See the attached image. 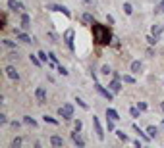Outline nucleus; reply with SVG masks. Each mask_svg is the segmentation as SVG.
Listing matches in <instances>:
<instances>
[{
    "label": "nucleus",
    "instance_id": "nucleus-16",
    "mask_svg": "<svg viewBox=\"0 0 164 148\" xmlns=\"http://www.w3.org/2000/svg\"><path fill=\"white\" fill-rule=\"evenodd\" d=\"M151 33H152V35H155V37H158V35H160V33H162V25H158V23H155V25H152V27H151Z\"/></svg>",
    "mask_w": 164,
    "mask_h": 148
},
{
    "label": "nucleus",
    "instance_id": "nucleus-21",
    "mask_svg": "<svg viewBox=\"0 0 164 148\" xmlns=\"http://www.w3.org/2000/svg\"><path fill=\"white\" fill-rule=\"evenodd\" d=\"M155 14H164V0H162V2H158V6L155 8Z\"/></svg>",
    "mask_w": 164,
    "mask_h": 148
},
{
    "label": "nucleus",
    "instance_id": "nucleus-32",
    "mask_svg": "<svg viewBox=\"0 0 164 148\" xmlns=\"http://www.w3.org/2000/svg\"><path fill=\"white\" fill-rule=\"evenodd\" d=\"M129 114L133 115V117H139V108H131V110H129Z\"/></svg>",
    "mask_w": 164,
    "mask_h": 148
},
{
    "label": "nucleus",
    "instance_id": "nucleus-4",
    "mask_svg": "<svg viewBox=\"0 0 164 148\" xmlns=\"http://www.w3.org/2000/svg\"><path fill=\"white\" fill-rule=\"evenodd\" d=\"M35 98H37V104H45V100H46V88L45 87H39L35 91Z\"/></svg>",
    "mask_w": 164,
    "mask_h": 148
},
{
    "label": "nucleus",
    "instance_id": "nucleus-15",
    "mask_svg": "<svg viewBox=\"0 0 164 148\" xmlns=\"http://www.w3.org/2000/svg\"><path fill=\"white\" fill-rule=\"evenodd\" d=\"M29 27H31V19L27 14H23L22 15V29H29Z\"/></svg>",
    "mask_w": 164,
    "mask_h": 148
},
{
    "label": "nucleus",
    "instance_id": "nucleus-5",
    "mask_svg": "<svg viewBox=\"0 0 164 148\" xmlns=\"http://www.w3.org/2000/svg\"><path fill=\"white\" fill-rule=\"evenodd\" d=\"M93 127H95V133H97V137L102 140V139H104V133H102V127H100V121H99L97 115H93Z\"/></svg>",
    "mask_w": 164,
    "mask_h": 148
},
{
    "label": "nucleus",
    "instance_id": "nucleus-13",
    "mask_svg": "<svg viewBox=\"0 0 164 148\" xmlns=\"http://www.w3.org/2000/svg\"><path fill=\"white\" fill-rule=\"evenodd\" d=\"M108 87H110V91H112L114 94H118V92L122 91V85H120V81H118V79H116V81H112V83L108 85Z\"/></svg>",
    "mask_w": 164,
    "mask_h": 148
},
{
    "label": "nucleus",
    "instance_id": "nucleus-29",
    "mask_svg": "<svg viewBox=\"0 0 164 148\" xmlns=\"http://www.w3.org/2000/svg\"><path fill=\"white\" fill-rule=\"evenodd\" d=\"M147 40H149V44H156V37L152 35V33H151L149 37H147Z\"/></svg>",
    "mask_w": 164,
    "mask_h": 148
},
{
    "label": "nucleus",
    "instance_id": "nucleus-30",
    "mask_svg": "<svg viewBox=\"0 0 164 148\" xmlns=\"http://www.w3.org/2000/svg\"><path fill=\"white\" fill-rule=\"evenodd\" d=\"M122 79H124V83H135V79L131 77V75H124Z\"/></svg>",
    "mask_w": 164,
    "mask_h": 148
},
{
    "label": "nucleus",
    "instance_id": "nucleus-24",
    "mask_svg": "<svg viewBox=\"0 0 164 148\" xmlns=\"http://www.w3.org/2000/svg\"><path fill=\"white\" fill-rule=\"evenodd\" d=\"M37 56H39V54H37ZM37 56H33V54H31L29 58H31V62H33V63H35V66H37V67H39V66H41V62H43V60H39V58H37Z\"/></svg>",
    "mask_w": 164,
    "mask_h": 148
},
{
    "label": "nucleus",
    "instance_id": "nucleus-7",
    "mask_svg": "<svg viewBox=\"0 0 164 148\" xmlns=\"http://www.w3.org/2000/svg\"><path fill=\"white\" fill-rule=\"evenodd\" d=\"M8 8L14 10V12H23L25 10V6L22 2H18V0H8Z\"/></svg>",
    "mask_w": 164,
    "mask_h": 148
},
{
    "label": "nucleus",
    "instance_id": "nucleus-23",
    "mask_svg": "<svg viewBox=\"0 0 164 148\" xmlns=\"http://www.w3.org/2000/svg\"><path fill=\"white\" fill-rule=\"evenodd\" d=\"M2 42H4V46H8V48H15V42H14V40H8V39H4Z\"/></svg>",
    "mask_w": 164,
    "mask_h": 148
},
{
    "label": "nucleus",
    "instance_id": "nucleus-10",
    "mask_svg": "<svg viewBox=\"0 0 164 148\" xmlns=\"http://www.w3.org/2000/svg\"><path fill=\"white\" fill-rule=\"evenodd\" d=\"M6 75L12 79V81H18V79H19V73L15 71V67H14V66H8V67H6Z\"/></svg>",
    "mask_w": 164,
    "mask_h": 148
},
{
    "label": "nucleus",
    "instance_id": "nucleus-8",
    "mask_svg": "<svg viewBox=\"0 0 164 148\" xmlns=\"http://www.w3.org/2000/svg\"><path fill=\"white\" fill-rule=\"evenodd\" d=\"M49 10H52V12H62V14H64L66 15V18H70V10H68L66 6H58V4H50V6H49Z\"/></svg>",
    "mask_w": 164,
    "mask_h": 148
},
{
    "label": "nucleus",
    "instance_id": "nucleus-11",
    "mask_svg": "<svg viewBox=\"0 0 164 148\" xmlns=\"http://www.w3.org/2000/svg\"><path fill=\"white\" fill-rule=\"evenodd\" d=\"M50 144H52V146H64V139H62V137H58V135H52V137H50Z\"/></svg>",
    "mask_w": 164,
    "mask_h": 148
},
{
    "label": "nucleus",
    "instance_id": "nucleus-22",
    "mask_svg": "<svg viewBox=\"0 0 164 148\" xmlns=\"http://www.w3.org/2000/svg\"><path fill=\"white\" fill-rule=\"evenodd\" d=\"M114 123H116V121H114V119H110V117H106V127H108V131H114Z\"/></svg>",
    "mask_w": 164,
    "mask_h": 148
},
{
    "label": "nucleus",
    "instance_id": "nucleus-2",
    "mask_svg": "<svg viewBox=\"0 0 164 148\" xmlns=\"http://www.w3.org/2000/svg\"><path fill=\"white\" fill-rule=\"evenodd\" d=\"M58 114H60V117H62V119H72V117H73V106H72V104H64V106H60Z\"/></svg>",
    "mask_w": 164,
    "mask_h": 148
},
{
    "label": "nucleus",
    "instance_id": "nucleus-6",
    "mask_svg": "<svg viewBox=\"0 0 164 148\" xmlns=\"http://www.w3.org/2000/svg\"><path fill=\"white\" fill-rule=\"evenodd\" d=\"M95 88H97V91H99L100 94H102V96H104V98H106V100H112V98H114V92H112V91H106V88H104V87H102V85H99V83H95Z\"/></svg>",
    "mask_w": 164,
    "mask_h": 148
},
{
    "label": "nucleus",
    "instance_id": "nucleus-14",
    "mask_svg": "<svg viewBox=\"0 0 164 148\" xmlns=\"http://www.w3.org/2000/svg\"><path fill=\"white\" fill-rule=\"evenodd\" d=\"M106 117L114 119V121H120V115H118V112H116V110H112V108H108V110H106Z\"/></svg>",
    "mask_w": 164,
    "mask_h": 148
},
{
    "label": "nucleus",
    "instance_id": "nucleus-44",
    "mask_svg": "<svg viewBox=\"0 0 164 148\" xmlns=\"http://www.w3.org/2000/svg\"><path fill=\"white\" fill-rule=\"evenodd\" d=\"M162 127H164V121H162Z\"/></svg>",
    "mask_w": 164,
    "mask_h": 148
},
{
    "label": "nucleus",
    "instance_id": "nucleus-17",
    "mask_svg": "<svg viewBox=\"0 0 164 148\" xmlns=\"http://www.w3.org/2000/svg\"><path fill=\"white\" fill-rule=\"evenodd\" d=\"M141 62H133V63H131V73H139L141 71Z\"/></svg>",
    "mask_w": 164,
    "mask_h": 148
},
{
    "label": "nucleus",
    "instance_id": "nucleus-28",
    "mask_svg": "<svg viewBox=\"0 0 164 148\" xmlns=\"http://www.w3.org/2000/svg\"><path fill=\"white\" fill-rule=\"evenodd\" d=\"M49 60H50L52 63H58V58H56V54H54V52H49Z\"/></svg>",
    "mask_w": 164,
    "mask_h": 148
},
{
    "label": "nucleus",
    "instance_id": "nucleus-43",
    "mask_svg": "<svg viewBox=\"0 0 164 148\" xmlns=\"http://www.w3.org/2000/svg\"><path fill=\"white\" fill-rule=\"evenodd\" d=\"M83 2H87V4H89V2H91V0H83Z\"/></svg>",
    "mask_w": 164,
    "mask_h": 148
},
{
    "label": "nucleus",
    "instance_id": "nucleus-25",
    "mask_svg": "<svg viewBox=\"0 0 164 148\" xmlns=\"http://www.w3.org/2000/svg\"><path fill=\"white\" fill-rule=\"evenodd\" d=\"M22 142H23V140L18 137V139H14V140H12V146H14V148H19V146H22Z\"/></svg>",
    "mask_w": 164,
    "mask_h": 148
},
{
    "label": "nucleus",
    "instance_id": "nucleus-19",
    "mask_svg": "<svg viewBox=\"0 0 164 148\" xmlns=\"http://www.w3.org/2000/svg\"><path fill=\"white\" fill-rule=\"evenodd\" d=\"M23 123H27V125H31V127H35V125H37V121H35L33 117H29V115H25V117H23Z\"/></svg>",
    "mask_w": 164,
    "mask_h": 148
},
{
    "label": "nucleus",
    "instance_id": "nucleus-20",
    "mask_svg": "<svg viewBox=\"0 0 164 148\" xmlns=\"http://www.w3.org/2000/svg\"><path fill=\"white\" fill-rule=\"evenodd\" d=\"M124 12H126V15H131V14H133V8H131V4H128V2L124 4Z\"/></svg>",
    "mask_w": 164,
    "mask_h": 148
},
{
    "label": "nucleus",
    "instance_id": "nucleus-39",
    "mask_svg": "<svg viewBox=\"0 0 164 148\" xmlns=\"http://www.w3.org/2000/svg\"><path fill=\"white\" fill-rule=\"evenodd\" d=\"M102 73H104V75H108V73H110V67H108V66H102Z\"/></svg>",
    "mask_w": 164,
    "mask_h": 148
},
{
    "label": "nucleus",
    "instance_id": "nucleus-18",
    "mask_svg": "<svg viewBox=\"0 0 164 148\" xmlns=\"http://www.w3.org/2000/svg\"><path fill=\"white\" fill-rule=\"evenodd\" d=\"M147 133H149V137H151V139H155V137H156V133H158V129H156L155 125H151L149 129H147Z\"/></svg>",
    "mask_w": 164,
    "mask_h": 148
},
{
    "label": "nucleus",
    "instance_id": "nucleus-1",
    "mask_svg": "<svg viewBox=\"0 0 164 148\" xmlns=\"http://www.w3.org/2000/svg\"><path fill=\"white\" fill-rule=\"evenodd\" d=\"M93 35H95V40L99 44H108L110 42V31L99 23H93Z\"/></svg>",
    "mask_w": 164,
    "mask_h": 148
},
{
    "label": "nucleus",
    "instance_id": "nucleus-34",
    "mask_svg": "<svg viewBox=\"0 0 164 148\" xmlns=\"http://www.w3.org/2000/svg\"><path fill=\"white\" fill-rule=\"evenodd\" d=\"M0 123H8V117H6V115H4V114H0Z\"/></svg>",
    "mask_w": 164,
    "mask_h": 148
},
{
    "label": "nucleus",
    "instance_id": "nucleus-41",
    "mask_svg": "<svg viewBox=\"0 0 164 148\" xmlns=\"http://www.w3.org/2000/svg\"><path fill=\"white\" fill-rule=\"evenodd\" d=\"M39 58H41L43 62H46V54H45V52H39Z\"/></svg>",
    "mask_w": 164,
    "mask_h": 148
},
{
    "label": "nucleus",
    "instance_id": "nucleus-3",
    "mask_svg": "<svg viewBox=\"0 0 164 148\" xmlns=\"http://www.w3.org/2000/svg\"><path fill=\"white\" fill-rule=\"evenodd\" d=\"M73 35H75V33H73V29H68L64 33V42L68 44V48H70L72 52L75 50V46H73Z\"/></svg>",
    "mask_w": 164,
    "mask_h": 148
},
{
    "label": "nucleus",
    "instance_id": "nucleus-31",
    "mask_svg": "<svg viewBox=\"0 0 164 148\" xmlns=\"http://www.w3.org/2000/svg\"><path fill=\"white\" fill-rule=\"evenodd\" d=\"M118 133V139H122V140H128V135L124 133V131H116Z\"/></svg>",
    "mask_w": 164,
    "mask_h": 148
},
{
    "label": "nucleus",
    "instance_id": "nucleus-38",
    "mask_svg": "<svg viewBox=\"0 0 164 148\" xmlns=\"http://www.w3.org/2000/svg\"><path fill=\"white\" fill-rule=\"evenodd\" d=\"M0 27H2V29L6 27V15H2V21H0Z\"/></svg>",
    "mask_w": 164,
    "mask_h": 148
},
{
    "label": "nucleus",
    "instance_id": "nucleus-37",
    "mask_svg": "<svg viewBox=\"0 0 164 148\" xmlns=\"http://www.w3.org/2000/svg\"><path fill=\"white\" fill-rule=\"evenodd\" d=\"M137 108L143 112V110H147V104H145V102H139V104H137Z\"/></svg>",
    "mask_w": 164,
    "mask_h": 148
},
{
    "label": "nucleus",
    "instance_id": "nucleus-42",
    "mask_svg": "<svg viewBox=\"0 0 164 148\" xmlns=\"http://www.w3.org/2000/svg\"><path fill=\"white\" fill-rule=\"evenodd\" d=\"M160 108H162V112H164V102H162V104H160Z\"/></svg>",
    "mask_w": 164,
    "mask_h": 148
},
{
    "label": "nucleus",
    "instance_id": "nucleus-40",
    "mask_svg": "<svg viewBox=\"0 0 164 148\" xmlns=\"http://www.w3.org/2000/svg\"><path fill=\"white\" fill-rule=\"evenodd\" d=\"M81 127H83L81 121H75V129H77V131H81Z\"/></svg>",
    "mask_w": 164,
    "mask_h": 148
},
{
    "label": "nucleus",
    "instance_id": "nucleus-33",
    "mask_svg": "<svg viewBox=\"0 0 164 148\" xmlns=\"http://www.w3.org/2000/svg\"><path fill=\"white\" fill-rule=\"evenodd\" d=\"M75 102H77L79 106H81V108H83V110H87V104H85V102H83V100H81V98H77V100H75Z\"/></svg>",
    "mask_w": 164,
    "mask_h": 148
},
{
    "label": "nucleus",
    "instance_id": "nucleus-36",
    "mask_svg": "<svg viewBox=\"0 0 164 148\" xmlns=\"http://www.w3.org/2000/svg\"><path fill=\"white\" fill-rule=\"evenodd\" d=\"M58 71H60L62 75H68V69H66V67H62V66H58Z\"/></svg>",
    "mask_w": 164,
    "mask_h": 148
},
{
    "label": "nucleus",
    "instance_id": "nucleus-26",
    "mask_svg": "<svg viewBox=\"0 0 164 148\" xmlns=\"http://www.w3.org/2000/svg\"><path fill=\"white\" fill-rule=\"evenodd\" d=\"M83 21H85V23H95V21H93V15H91V14H85V15H83Z\"/></svg>",
    "mask_w": 164,
    "mask_h": 148
},
{
    "label": "nucleus",
    "instance_id": "nucleus-12",
    "mask_svg": "<svg viewBox=\"0 0 164 148\" xmlns=\"http://www.w3.org/2000/svg\"><path fill=\"white\" fill-rule=\"evenodd\" d=\"M15 39L22 40V42H31V37H29V35H25L23 31H15Z\"/></svg>",
    "mask_w": 164,
    "mask_h": 148
},
{
    "label": "nucleus",
    "instance_id": "nucleus-9",
    "mask_svg": "<svg viewBox=\"0 0 164 148\" xmlns=\"http://www.w3.org/2000/svg\"><path fill=\"white\" fill-rule=\"evenodd\" d=\"M72 140L75 142V144H77L79 148H83V146H85V140L81 139V135H79V131H77V129H75V131H73V133H72Z\"/></svg>",
    "mask_w": 164,
    "mask_h": 148
},
{
    "label": "nucleus",
    "instance_id": "nucleus-35",
    "mask_svg": "<svg viewBox=\"0 0 164 148\" xmlns=\"http://www.w3.org/2000/svg\"><path fill=\"white\" fill-rule=\"evenodd\" d=\"M8 58H10V60H18V58H19V56H18V50H15V52H12V54H10Z\"/></svg>",
    "mask_w": 164,
    "mask_h": 148
},
{
    "label": "nucleus",
    "instance_id": "nucleus-27",
    "mask_svg": "<svg viewBox=\"0 0 164 148\" xmlns=\"http://www.w3.org/2000/svg\"><path fill=\"white\" fill-rule=\"evenodd\" d=\"M43 119L46 121V123H52V125H56V123H58V121H56L54 117H50V115H45V117H43Z\"/></svg>",
    "mask_w": 164,
    "mask_h": 148
}]
</instances>
